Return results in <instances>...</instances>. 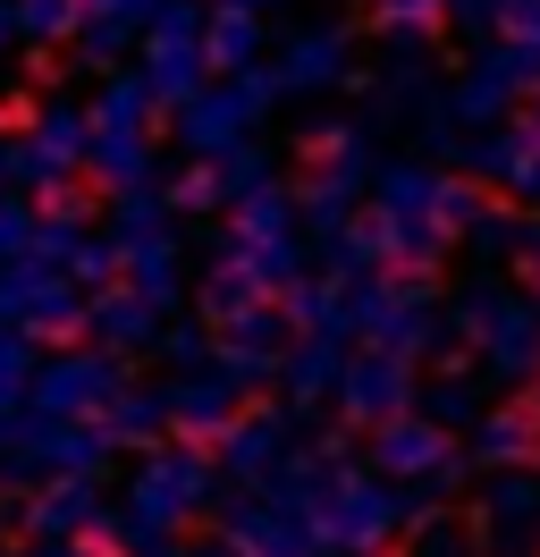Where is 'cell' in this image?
<instances>
[{"instance_id": "cell-9", "label": "cell", "mask_w": 540, "mask_h": 557, "mask_svg": "<svg viewBox=\"0 0 540 557\" xmlns=\"http://www.w3.org/2000/svg\"><path fill=\"white\" fill-rule=\"evenodd\" d=\"M338 76H346V35L321 26V35H296L287 51H279L270 85H279V94H321V85H338Z\"/></svg>"}, {"instance_id": "cell-2", "label": "cell", "mask_w": 540, "mask_h": 557, "mask_svg": "<svg viewBox=\"0 0 540 557\" xmlns=\"http://www.w3.org/2000/svg\"><path fill=\"white\" fill-rule=\"evenodd\" d=\"M202 26H211V9L202 0H161V17H152V35H144V85H152V102L161 110H186L211 85V51H202Z\"/></svg>"}, {"instance_id": "cell-10", "label": "cell", "mask_w": 540, "mask_h": 557, "mask_svg": "<svg viewBox=\"0 0 540 557\" xmlns=\"http://www.w3.org/2000/svg\"><path fill=\"white\" fill-rule=\"evenodd\" d=\"M152 17H161V0H85L76 42H85V60H119L135 35H152Z\"/></svg>"}, {"instance_id": "cell-24", "label": "cell", "mask_w": 540, "mask_h": 557, "mask_svg": "<svg viewBox=\"0 0 540 557\" xmlns=\"http://www.w3.org/2000/svg\"><path fill=\"white\" fill-rule=\"evenodd\" d=\"M51 557H85V549H51Z\"/></svg>"}, {"instance_id": "cell-23", "label": "cell", "mask_w": 540, "mask_h": 557, "mask_svg": "<svg viewBox=\"0 0 540 557\" xmlns=\"http://www.w3.org/2000/svg\"><path fill=\"white\" fill-rule=\"evenodd\" d=\"M220 9H254V17H262V9H279V0H220Z\"/></svg>"}, {"instance_id": "cell-16", "label": "cell", "mask_w": 540, "mask_h": 557, "mask_svg": "<svg viewBox=\"0 0 540 557\" xmlns=\"http://www.w3.org/2000/svg\"><path fill=\"white\" fill-rule=\"evenodd\" d=\"M94 330H101V338H144V330H152V305H144V296H110V287H101Z\"/></svg>"}, {"instance_id": "cell-15", "label": "cell", "mask_w": 540, "mask_h": 557, "mask_svg": "<svg viewBox=\"0 0 540 557\" xmlns=\"http://www.w3.org/2000/svg\"><path fill=\"white\" fill-rule=\"evenodd\" d=\"M380 465H397V473H431V465H439V431H422V422L389 431V440H380Z\"/></svg>"}, {"instance_id": "cell-18", "label": "cell", "mask_w": 540, "mask_h": 557, "mask_svg": "<svg viewBox=\"0 0 540 557\" xmlns=\"http://www.w3.org/2000/svg\"><path fill=\"white\" fill-rule=\"evenodd\" d=\"M414 557H472V532L465 523H431V532L414 541Z\"/></svg>"}, {"instance_id": "cell-1", "label": "cell", "mask_w": 540, "mask_h": 557, "mask_svg": "<svg viewBox=\"0 0 540 557\" xmlns=\"http://www.w3.org/2000/svg\"><path fill=\"white\" fill-rule=\"evenodd\" d=\"M152 85L144 76H110L94 102V152H85V170L101 177V186H119V195H135L144 177H152Z\"/></svg>"}, {"instance_id": "cell-8", "label": "cell", "mask_w": 540, "mask_h": 557, "mask_svg": "<svg viewBox=\"0 0 540 557\" xmlns=\"http://www.w3.org/2000/svg\"><path fill=\"white\" fill-rule=\"evenodd\" d=\"M524 76H540V60L524 51V42H506V51H490V60H472V76L456 85V119H499V110L524 94Z\"/></svg>"}, {"instance_id": "cell-17", "label": "cell", "mask_w": 540, "mask_h": 557, "mask_svg": "<svg viewBox=\"0 0 540 557\" xmlns=\"http://www.w3.org/2000/svg\"><path fill=\"white\" fill-rule=\"evenodd\" d=\"M34 237H42V211L0 203V262H26V253H34Z\"/></svg>"}, {"instance_id": "cell-21", "label": "cell", "mask_w": 540, "mask_h": 557, "mask_svg": "<svg viewBox=\"0 0 540 557\" xmlns=\"http://www.w3.org/2000/svg\"><path fill=\"white\" fill-rule=\"evenodd\" d=\"M515 253H524V278H540V220L524 228V237H515Z\"/></svg>"}, {"instance_id": "cell-14", "label": "cell", "mask_w": 540, "mask_h": 557, "mask_svg": "<svg viewBox=\"0 0 540 557\" xmlns=\"http://www.w3.org/2000/svg\"><path fill=\"white\" fill-rule=\"evenodd\" d=\"M17 9V42H60L85 26V0H9Z\"/></svg>"}, {"instance_id": "cell-5", "label": "cell", "mask_w": 540, "mask_h": 557, "mask_svg": "<svg viewBox=\"0 0 540 557\" xmlns=\"http://www.w3.org/2000/svg\"><path fill=\"white\" fill-rule=\"evenodd\" d=\"M85 152H94V110H42V119H34V136L9 144L0 161H9V177H17V186L60 195L68 177L85 170Z\"/></svg>"}, {"instance_id": "cell-6", "label": "cell", "mask_w": 540, "mask_h": 557, "mask_svg": "<svg viewBox=\"0 0 540 557\" xmlns=\"http://www.w3.org/2000/svg\"><path fill=\"white\" fill-rule=\"evenodd\" d=\"M119 397V363L110 355H60L34 372V414L42 422H101V406Z\"/></svg>"}, {"instance_id": "cell-19", "label": "cell", "mask_w": 540, "mask_h": 557, "mask_svg": "<svg viewBox=\"0 0 540 557\" xmlns=\"http://www.w3.org/2000/svg\"><path fill=\"white\" fill-rule=\"evenodd\" d=\"M506 35H515V42L540 60V0H515V9H506Z\"/></svg>"}, {"instance_id": "cell-12", "label": "cell", "mask_w": 540, "mask_h": 557, "mask_svg": "<svg viewBox=\"0 0 540 557\" xmlns=\"http://www.w3.org/2000/svg\"><path fill=\"white\" fill-rule=\"evenodd\" d=\"M34 532H51V541H68V532H101V498L85 482L34 490Z\"/></svg>"}, {"instance_id": "cell-20", "label": "cell", "mask_w": 540, "mask_h": 557, "mask_svg": "<svg viewBox=\"0 0 540 557\" xmlns=\"http://www.w3.org/2000/svg\"><path fill=\"white\" fill-rule=\"evenodd\" d=\"M439 9H456V0H380L389 26H422V17H439Z\"/></svg>"}, {"instance_id": "cell-11", "label": "cell", "mask_w": 540, "mask_h": 557, "mask_svg": "<svg viewBox=\"0 0 540 557\" xmlns=\"http://www.w3.org/2000/svg\"><path fill=\"white\" fill-rule=\"evenodd\" d=\"M202 51H211V76H245L262 60V17H254V9H211Z\"/></svg>"}, {"instance_id": "cell-3", "label": "cell", "mask_w": 540, "mask_h": 557, "mask_svg": "<svg viewBox=\"0 0 540 557\" xmlns=\"http://www.w3.org/2000/svg\"><path fill=\"white\" fill-rule=\"evenodd\" d=\"M270 85L262 69H245V76H220V85H202L195 102L177 110V144L195 152V161H211V152H236V144L254 136V119L270 110Z\"/></svg>"}, {"instance_id": "cell-7", "label": "cell", "mask_w": 540, "mask_h": 557, "mask_svg": "<svg viewBox=\"0 0 540 557\" xmlns=\"http://www.w3.org/2000/svg\"><path fill=\"white\" fill-rule=\"evenodd\" d=\"M195 507H202V465L195 456H152L127 490V532L135 541H161L169 523L195 516Z\"/></svg>"}, {"instance_id": "cell-4", "label": "cell", "mask_w": 540, "mask_h": 557, "mask_svg": "<svg viewBox=\"0 0 540 557\" xmlns=\"http://www.w3.org/2000/svg\"><path fill=\"white\" fill-rule=\"evenodd\" d=\"M85 321V296H76V278L60 271V262H0V330H42V338H60V330H76Z\"/></svg>"}, {"instance_id": "cell-22", "label": "cell", "mask_w": 540, "mask_h": 557, "mask_svg": "<svg viewBox=\"0 0 540 557\" xmlns=\"http://www.w3.org/2000/svg\"><path fill=\"white\" fill-rule=\"evenodd\" d=\"M9 42H17V9L0 0V51H9Z\"/></svg>"}, {"instance_id": "cell-13", "label": "cell", "mask_w": 540, "mask_h": 557, "mask_svg": "<svg viewBox=\"0 0 540 557\" xmlns=\"http://www.w3.org/2000/svg\"><path fill=\"white\" fill-rule=\"evenodd\" d=\"M405 397V355H364L355 372H346V406L355 414H389Z\"/></svg>"}]
</instances>
